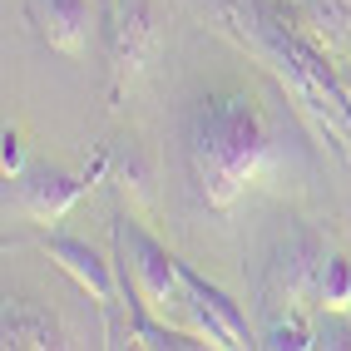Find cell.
I'll return each mask as SVG.
<instances>
[{
    "label": "cell",
    "instance_id": "6da1fadb",
    "mask_svg": "<svg viewBox=\"0 0 351 351\" xmlns=\"http://www.w3.org/2000/svg\"><path fill=\"white\" fill-rule=\"evenodd\" d=\"M183 158L203 208H232L287 158L282 119L247 89L203 95L183 119Z\"/></svg>",
    "mask_w": 351,
    "mask_h": 351
},
{
    "label": "cell",
    "instance_id": "7a4b0ae2",
    "mask_svg": "<svg viewBox=\"0 0 351 351\" xmlns=\"http://www.w3.org/2000/svg\"><path fill=\"white\" fill-rule=\"evenodd\" d=\"M213 15L223 20V30L243 40L247 55H257L272 69V80L292 95L302 119L341 158H351V99L341 89V69L326 64L332 55L312 35H302L297 20L282 15L272 0H218Z\"/></svg>",
    "mask_w": 351,
    "mask_h": 351
},
{
    "label": "cell",
    "instance_id": "3957f363",
    "mask_svg": "<svg viewBox=\"0 0 351 351\" xmlns=\"http://www.w3.org/2000/svg\"><path fill=\"white\" fill-rule=\"evenodd\" d=\"M114 247H119V263H124V277H119L124 292H134L158 317H169L173 307H189L183 263L158 238H149L134 218H114Z\"/></svg>",
    "mask_w": 351,
    "mask_h": 351
},
{
    "label": "cell",
    "instance_id": "277c9868",
    "mask_svg": "<svg viewBox=\"0 0 351 351\" xmlns=\"http://www.w3.org/2000/svg\"><path fill=\"white\" fill-rule=\"evenodd\" d=\"M322 267H326V252L317 243V232L312 228H287V232L272 238L263 267H257V292H263V302L272 312H287L307 292L322 287Z\"/></svg>",
    "mask_w": 351,
    "mask_h": 351
},
{
    "label": "cell",
    "instance_id": "5b68a950",
    "mask_svg": "<svg viewBox=\"0 0 351 351\" xmlns=\"http://www.w3.org/2000/svg\"><path fill=\"white\" fill-rule=\"evenodd\" d=\"M104 55H109V89L114 99L144 75L154 55V10L144 0H109L104 15Z\"/></svg>",
    "mask_w": 351,
    "mask_h": 351
},
{
    "label": "cell",
    "instance_id": "8992f818",
    "mask_svg": "<svg viewBox=\"0 0 351 351\" xmlns=\"http://www.w3.org/2000/svg\"><path fill=\"white\" fill-rule=\"evenodd\" d=\"M183 292H189V312L193 326L213 341V346H263L252 337V322L243 312V302H232L223 287H213L208 277H198L193 267H183Z\"/></svg>",
    "mask_w": 351,
    "mask_h": 351
},
{
    "label": "cell",
    "instance_id": "52a82bcc",
    "mask_svg": "<svg viewBox=\"0 0 351 351\" xmlns=\"http://www.w3.org/2000/svg\"><path fill=\"white\" fill-rule=\"evenodd\" d=\"M15 183H20L15 208L30 223H60L69 208L84 198V189H89L84 173H64V169H50V163H45V169H25Z\"/></svg>",
    "mask_w": 351,
    "mask_h": 351
},
{
    "label": "cell",
    "instance_id": "ba28073f",
    "mask_svg": "<svg viewBox=\"0 0 351 351\" xmlns=\"http://www.w3.org/2000/svg\"><path fill=\"white\" fill-rule=\"evenodd\" d=\"M45 252H50V263L75 277L95 302H104V307L119 302L124 287H119V277H114V267L99 257V247H89L84 238H69V232H50V238H45Z\"/></svg>",
    "mask_w": 351,
    "mask_h": 351
},
{
    "label": "cell",
    "instance_id": "9c48e42d",
    "mask_svg": "<svg viewBox=\"0 0 351 351\" xmlns=\"http://www.w3.org/2000/svg\"><path fill=\"white\" fill-rule=\"evenodd\" d=\"M0 346L5 351H45V346H64V326L35 307L25 297H5V312H0Z\"/></svg>",
    "mask_w": 351,
    "mask_h": 351
},
{
    "label": "cell",
    "instance_id": "30bf717a",
    "mask_svg": "<svg viewBox=\"0 0 351 351\" xmlns=\"http://www.w3.org/2000/svg\"><path fill=\"white\" fill-rule=\"evenodd\" d=\"M45 45L60 55H84L89 45V0H30Z\"/></svg>",
    "mask_w": 351,
    "mask_h": 351
},
{
    "label": "cell",
    "instance_id": "8fae6325",
    "mask_svg": "<svg viewBox=\"0 0 351 351\" xmlns=\"http://www.w3.org/2000/svg\"><path fill=\"white\" fill-rule=\"evenodd\" d=\"M302 20L317 25V45L332 60H346V40H351V5L346 0H307Z\"/></svg>",
    "mask_w": 351,
    "mask_h": 351
},
{
    "label": "cell",
    "instance_id": "7c38bea8",
    "mask_svg": "<svg viewBox=\"0 0 351 351\" xmlns=\"http://www.w3.org/2000/svg\"><path fill=\"white\" fill-rule=\"evenodd\" d=\"M263 346H277V351H307V346H317V326L302 317L297 307H287V312H277V317H272Z\"/></svg>",
    "mask_w": 351,
    "mask_h": 351
},
{
    "label": "cell",
    "instance_id": "4fadbf2b",
    "mask_svg": "<svg viewBox=\"0 0 351 351\" xmlns=\"http://www.w3.org/2000/svg\"><path fill=\"white\" fill-rule=\"evenodd\" d=\"M317 302H322V312H351V257H341V252L326 257Z\"/></svg>",
    "mask_w": 351,
    "mask_h": 351
},
{
    "label": "cell",
    "instance_id": "5bb4252c",
    "mask_svg": "<svg viewBox=\"0 0 351 351\" xmlns=\"http://www.w3.org/2000/svg\"><path fill=\"white\" fill-rule=\"evenodd\" d=\"M346 312H322V326H317V346H351V326L341 322Z\"/></svg>",
    "mask_w": 351,
    "mask_h": 351
},
{
    "label": "cell",
    "instance_id": "9a60e30c",
    "mask_svg": "<svg viewBox=\"0 0 351 351\" xmlns=\"http://www.w3.org/2000/svg\"><path fill=\"white\" fill-rule=\"evenodd\" d=\"M0 144H5V149H0V169H5V178H20V173H25V154H20V134H15V129H5V138H0Z\"/></svg>",
    "mask_w": 351,
    "mask_h": 351
},
{
    "label": "cell",
    "instance_id": "2e32d148",
    "mask_svg": "<svg viewBox=\"0 0 351 351\" xmlns=\"http://www.w3.org/2000/svg\"><path fill=\"white\" fill-rule=\"evenodd\" d=\"M337 69H341V89H346V99H351V55H346Z\"/></svg>",
    "mask_w": 351,
    "mask_h": 351
}]
</instances>
